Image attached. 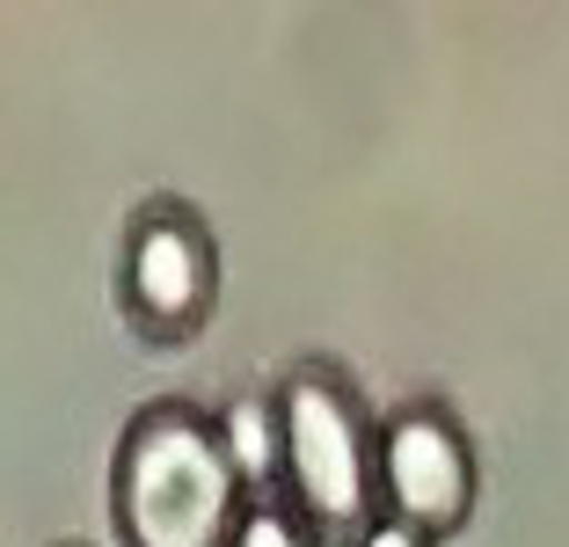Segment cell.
Listing matches in <instances>:
<instances>
[{
    "instance_id": "cell-1",
    "label": "cell",
    "mask_w": 569,
    "mask_h": 547,
    "mask_svg": "<svg viewBox=\"0 0 569 547\" xmlns=\"http://www.w3.org/2000/svg\"><path fill=\"white\" fill-rule=\"evenodd\" d=\"M249 504V481L204 401L161 395L132 409V424L118 431V460H110L118 547H234Z\"/></svg>"
},
{
    "instance_id": "cell-2",
    "label": "cell",
    "mask_w": 569,
    "mask_h": 547,
    "mask_svg": "<svg viewBox=\"0 0 569 547\" xmlns=\"http://www.w3.org/2000/svg\"><path fill=\"white\" fill-rule=\"evenodd\" d=\"M278 401V452H284V497L329 547H351L380 518V416L351 365L292 358L270 387Z\"/></svg>"
},
{
    "instance_id": "cell-3",
    "label": "cell",
    "mask_w": 569,
    "mask_h": 547,
    "mask_svg": "<svg viewBox=\"0 0 569 547\" xmlns=\"http://www.w3.org/2000/svg\"><path fill=\"white\" fill-rule=\"evenodd\" d=\"M219 307V241L212 219L176 190H153L132 205L118 241V315L139 344L176 350L212 329Z\"/></svg>"
},
{
    "instance_id": "cell-4",
    "label": "cell",
    "mask_w": 569,
    "mask_h": 547,
    "mask_svg": "<svg viewBox=\"0 0 569 547\" xmlns=\"http://www.w3.org/2000/svg\"><path fill=\"white\" fill-rule=\"evenodd\" d=\"M482 504V452L446 395H402L380 416V518L452 540Z\"/></svg>"
},
{
    "instance_id": "cell-5",
    "label": "cell",
    "mask_w": 569,
    "mask_h": 547,
    "mask_svg": "<svg viewBox=\"0 0 569 547\" xmlns=\"http://www.w3.org/2000/svg\"><path fill=\"white\" fill-rule=\"evenodd\" d=\"M219 438H227V452H234L249 497H278L284 452H278V401H270V387L263 395H234L227 401V409H219Z\"/></svg>"
},
{
    "instance_id": "cell-6",
    "label": "cell",
    "mask_w": 569,
    "mask_h": 547,
    "mask_svg": "<svg viewBox=\"0 0 569 547\" xmlns=\"http://www.w3.org/2000/svg\"><path fill=\"white\" fill-rule=\"evenodd\" d=\"M234 547H329V540H321V533L300 518V504L278 489V497H256V504H249V518H241Z\"/></svg>"
},
{
    "instance_id": "cell-7",
    "label": "cell",
    "mask_w": 569,
    "mask_h": 547,
    "mask_svg": "<svg viewBox=\"0 0 569 547\" xmlns=\"http://www.w3.org/2000/svg\"><path fill=\"white\" fill-rule=\"evenodd\" d=\"M351 547H438V540H431V533H417V526H402V518H372Z\"/></svg>"
}]
</instances>
